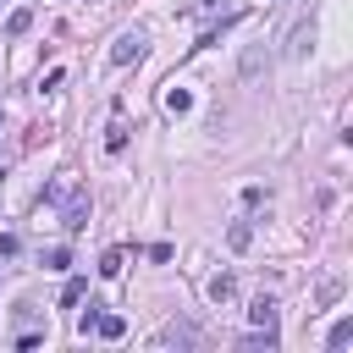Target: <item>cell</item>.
Segmentation results:
<instances>
[{"label": "cell", "mask_w": 353, "mask_h": 353, "mask_svg": "<svg viewBox=\"0 0 353 353\" xmlns=\"http://www.w3.org/2000/svg\"><path fill=\"white\" fill-rule=\"evenodd\" d=\"M66 265H72V254H66L61 243H55V248H44V270H66Z\"/></svg>", "instance_id": "obj_15"}, {"label": "cell", "mask_w": 353, "mask_h": 353, "mask_svg": "<svg viewBox=\"0 0 353 353\" xmlns=\"http://www.w3.org/2000/svg\"><path fill=\"white\" fill-rule=\"evenodd\" d=\"M44 204H50V210H61V226H66V232H83V226H88V215H94V199H88V188H83L72 171H61V176L44 188Z\"/></svg>", "instance_id": "obj_1"}, {"label": "cell", "mask_w": 353, "mask_h": 353, "mask_svg": "<svg viewBox=\"0 0 353 353\" xmlns=\"http://www.w3.org/2000/svg\"><path fill=\"white\" fill-rule=\"evenodd\" d=\"M248 320H254V325H276V303H270V298H254V303H248Z\"/></svg>", "instance_id": "obj_10"}, {"label": "cell", "mask_w": 353, "mask_h": 353, "mask_svg": "<svg viewBox=\"0 0 353 353\" xmlns=\"http://www.w3.org/2000/svg\"><path fill=\"white\" fill-rule=\"evenodd\" d=\"M160 342H176V347H193V342H199V331H193L188 320H171V325L160 331Z\"/></svg>", "instance_id": "obj_4"}, {"label": "cell", "mask_w": 353, "mask_h": 353, "mask_svg": "<svg viewBox=\"0 0 353 353\" xmlns=\"http://www.w3.org/2000/svg\"><path fill=\"white\" fill-rule=\"evenodd\" d=\"M83 292H88V281H83V276H66V287H61V309H77Z\"/></svg>", "instance_id": "obj_5"}, {"label": "cell", "mask_w": 353, "mask_h": 353, "mask_svg": "<svg viewBox=\"0 0 353 353\" xmlns=\"http://www.w3.org/2000/svg\"><path fill=\"white\" fill-rule=\"evenodd\" d=\"M210 298H215V303H232V298H237V281H232L226 270H221V276H210Z\"/></svg>", "instance_id": "obj_6"}, {"label": "cell", "mask_w": 353, "mask_h": 353, "mask_svg": "<svg viewBox=\"0 0 353 353\" xmlns=\"http://www.w3.org/2000/svg\"><path fill=\"white\" fill-rule=\"evenodd\" d=\"M226 243H232V248H248V243H254V226H248V221H237V226L226 232Z\"/></svg>", "instance_id": "obj_14"}, {"label": "cell", "mask_w": 353, "mask_h": 353, "mask_svg": "<svg viewBox=\"0 0 353 353\" xmlns=\"http://www.w3.org/2000/svg\"><path fill=\"white\" fill-rule=\"evenodd\" d=\"M347 342H353V320H336V325H331V353H342Z\"/></svg>", "instance_id": "obj_13"}, {"label": "cell", "mask_w": 353, "mask_h": 353, "mask_svg": "<svg viewBox=\"0 0 353 353\" xmlns=\"http://www.w3.org/2000/svg\"><path fill=\"white\" fill-rule=\"evenodd\" d=\"M121 265H127L121 248H105V254H99V276H121Z\"/></svg>", "instance_id": "obj_11"}, {"label": "cell", "mask_w": 353, "mask_h": 353, "mask_svg": "<svg viewBox=\"0 0 353 353\" xmlns=\"http://www.w3.org/2000/svg\"><path fill=\"white\" fill-rule=\"evenodd\" d=\"M336 298H342V276H325L320 292H314V303H336Z\"/></svg>", "instance_id": "obj_12"}, {"label": "cell", "mask_w": 353, "mask_h": 353, "mask_svg": "<svg viewBox=\"0 0 353 353\" xmlns=\"http://www.w3.org/2000/svg\"><path fill=\"white\" fill-rule=\"evenodd\" d=\"M165 110H171V116H188V110H193V94H188V88H165Z\"/></svg>", "instance_id": "obj_9"}, {"label": "cell", "mask_w": 353, "mask_h": 353, "mask_svg": "<svg viewBox=\"0 0 353 353\" xmlns=\"http://www.w3.org/2000/svg\"><path fill=\"white\" fill-rule=\"evenodd\" d=\"M182 17H193V22H226L232 17V0H182Z\"/></svg>", "instance_id": "obj_3"}, {"label": "cell", "mask_w": 353, "mask_h": 353, "mask_svg": "<svg viewBox=\"0 0 353 353\" xmlns=\"http://www.w3.org/2000/svg\"><path fill=\"white\" fill-rule=\"evenodd\" d=\"M143 44H149V39H143L138 28H132V33H121V39L110 44V66H132V61H143Z\"/></svg>", "instance_id": "obj_2"}, {"label": "cell", "mask_w": 353, "mask_h": 353, "mask_svg": "<svg viewBox=\"0 0 353 353\" xmlns=\"http://www.w3.org/2000/svg\"><path fill=\"white\" fill-rule=\"evenodd\" d=\"M28 28H33V11H28V6H17V11L6 17V33H11V39H22Z\"/></svg>", "instance_id": "obj_8"}, {"label": "cell", "mask_w": 353, "mask_h": 353, "mask_svg": "<svg viewBox=\"0 0 353 353\" xmlns=\"http://www.w3.org/2000/svg\"><path fill=\"white\" fill-rule=\"evenodd\" d=\"M94 331H99L105 342H116V336L127 331V320H121V314H94Z\"/></svg>", "instance_id": "obj_7"}, {"label": "cell", "mask_w": 353, "mask_h": 353, "mask_svg": "<svg viewBox=\"0 0 353 353\" xmlns=\"http://www.w3.org/2000/svg\"><path fill=\"white\" fill-rule=\"evenodd\" d=\"M105 149H110V154H121V149H127V127H121V121L105 132Z\"/></svg>", "instance_id": "obj_16"}]
</instances>
